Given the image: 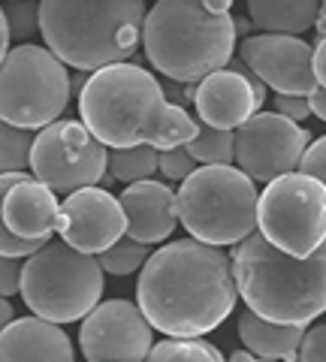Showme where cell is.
Instances as JSON below:
<instances>
[{
  "mask_svg": "<svg viewBox=\"0 0 326 362\" xmlns=\"http://www.w3.org/2000/svg\"><path fill=\"white\" fill-rule=\"evenodd\" d=\"M30 169L54 194L94 187L109 169V151L82 121H52L33 136Z\"/></svg>",
  "mask_w": 326,
  "mask_h": 362,
  "instance_id": "obj_10",
  "label": "cell"
},
{
  "mask_svg": "<svg viewBox=\"0 0 326 362\" xmlns=\"http://www.w3.org/2000/svg\"><path fill=\"white\" fill-rule=\"evenodd\" d=\"M6 4H9V0H6Z\"/></svg>",
  "mask_w": 326,
  "mask_h": 362,
  "instance_id": "obj_39",
  "label": "cell"
},
{
  "mask_svg": "<svg viewBox=\"0 0 326 362\" xmlns=\"http://www.w3.org/2000/svg\"><path fill=\"white\" fill-rule=\"evenodd\" d=\"M4 13H6L9 37H30V30L40 28V6H33L30 0H9Z\"/></svg>",
  "mask_w": 326,
  "mask_h": 362,
  "instance_id": "obj_27",
  "label": "cell"
},
{
  "mask_svg": "<svg viewBox=\"0 0 326 362\" xmlns=\"http://www.w3.org/2000/svg\"><path fill=\"white\" fill-rule=\"evenodd\" d=\"M263 100H266V85L242 61H235L233 70L223 66V70L199 78L194 106L206 127L239 130L251 115L263 109Z\"/></svg>",
  "mask_w": 326,
  "mask_h": 362,
  "instance_id": "obj_15",
  "label": "cell"
},
{
  "mask_svg": "<svg viewBox=\"0 0 326 362\" xmlns=\"http://www.w3.org/2000/svg\"><path fill=\"white\" fill-rule=\"evenodd\" d=\"M157 169V148L151 145H133V148H112L109 173L118 181H145Z\"/></svg>",
  "mask_w": 326,
  "mask_h": 362,
  "instance_id": "obj_23",
  "label": "cell"
},
{
  "mask_svg": "<svg viewBox=\"0 0 326 362\" xmlns=\"http://www.w3.org/2000/svg\"><path fill=\"white\" fill-rule=\"evenodd\" d=\"M149 257H151L149 245L130 239V235H121L115 245L100 254V266H103V272H109V275H133V272H139L149 263Z\"/></svg>",
  "mask_w": 326,
  "mask_h": 362,
  "instance_id": "obj_25",
  "label": "cell"
},
{
  "mask_svg": "<svg viewBox=\"0 0 326 362\" xmlns=\"http://www.w3.org/2000/svg\"><path fill=\"white\" fill-rule=\"evenodd\" d=\"M275 109L278 115H284L290 121H302L311 115L308 97H299V94H275Z\"/></svg>",
  "mask_w": 326,
  "mask_h": 362,
  "instance_id": "obj_31",
  "label": "cell"
},
{
  "mask_svg": "<svg viewBox=\"0 0 326 362\" xmlns=\"http://www.w3.org/2000/svg\"><path fill=\"white\" fill-rule=\"evenodd\" d=\"M308 103H311V112L318 115L320 121H326V88H314L311 94H308Z\"/></svg>",
  "mask_w": 326,
  "mask_h": 362,
  "instance_id": "obj_34",
  "label": "cell"
},
{
  "mask_svg": "<svg viewBox=\"0 0 326 362\" xmlns=\"http://www.w3.org/2000/svg\"><path fill=\"white\" fill-rule=\"evenodd\" d=\"M121 209L127 218V233L130 239L142 245L163 242L170 239L175 223H178V209H175V194L163 181H133L121 194Z\"/></svg>",
  "mask_w": 326,
  "mask_h": 362,
  "instance_id": "obj_16",
  "label": "cell"
},
{
  "mask_svg": "<svg viewBox=\"0 0 326 362\" xmlns=\"http://www.w3.org/2000/svg\"><path fill=\"white\" fill-rule=\"evenodd\" d=\"M257 187L251 175L233 166L194 169L178 187V221L197 242L235 245L257 230Z\"/></svg>",
  "mask_w": 326,
  "mask_h": 362,
  "instance_id": "obj_6",
  "label": "cell"
},
{
  "mask_svg": "<svg viewBox=\"0 0 326 362\" xmlns=\"http://www.w3.org/2000/svg\"><path fill=\"white\" fill-rule=\"evenodd\" d=\"M299 173L314 175L326 185V136H320L318 142H311L305 148V154H302V160H299Z\"/></svg>",
  "mask_w": 326,
  "mask_h": 362,
  "instance_id": "obj_30",
  "label": "cell"
},
{
  "mask_svg": "<svg viewBox=\"0 0 326 362\" xmlns=\"http://www.w3.org/2000/svg\"><path fill=\"white\" fill-rule=\"evenodd\" d=\"M248 16L263 33H305L318 28L320 0H248Z\"/></svg>",
  "mask_w": 326,
  "mask_h": 362,
  "instance_id": "obj_20",
  "label": "cell"
},
{
  "mask_svg": "<svg viewBox=\"0 0 326 362\" xmlns=\"http://www.w3.org/2000/svg\"><path fill=\"white\" fill-rule=\"evenodd\" d=\"M78 347L88 362H145L154 347L151 323L127 299L100 302L82 320Z\"/></svg>",
  "mask_w": 326,
  "mask_h": 362,
  "instance_id": "obj_12",
  "label": "cell"
},
{
  "mask_svg": "<svg viewBox=\"0 0 326 362\" xmlns=\"http://www.w3.org/2000/svg\"><path fill=\"white\" fill-rule=\"evenodd\" d=\"M308 148V130L278 112H257L235 130V163L251 181H275L296 173Z\"/></svg>",
  "mask_w": 326,
  "mask_h": 362,
  "instance_id": "obj_11",
  "label": "cell"
},
{
  "mask_svg": "<svg viewBox=\"0 0 326 362\" xmlns=\"http://www.w3.org/2000/svg\"><path fill=\"white\" fill-rule=\"evenodd\" d=\"M230 362H278V359H263V356H254L251 350H235L230 356Z\"/></svg>",
  "mask_w": 326,
  "mask_h": 362,
  "instance_id": "obj_37",
  "label": "cell"
},
{
  "mask_svg": "<svg viewBox=\"0 0 326 362\" xmlns=\"http://www.w3.org/2000/svg\"><path fill=\"white\" fill-rule=\"evenodd\" d=\"M6 52H9V25H6V13H4V6H0V64H4Z\"/></svg>",
  "mask_w": 326,
  "mask_h": 362,
  "instance_id": "obj_35",
  "label": "cell"
},
{
  "mask_svg": "<svg viewBox=\"0 0 326 362\" xmlns=\"http://www.w3.org/2000/svg\"><path fill=\"white\" fill-rule=\"evenodd\" d=\"M21 175L25 173H4L0 175V257H30V254H37L42 242H28V239H18V235L9 230L6 221H4V199L9 194V187L16 185V181H21Z\"/></svg>",
  "mask_w": 326,
  "mask_h": 362,
  "instance_id": "obj_26",
  "label": "cell"
},
{
  "mask_svg": "<svg viewBox=\"0 0 326 362\" xmlns=\"http://www.w3.org/2000/svg\"><path fill=\"white\" fill-rule=\"evenodd\" d=\"M157 169H161L163 178H170V181H185L197 169V160L187 154L185 145H178V148L157 151Z\"/></svg>",
  "mask_w": 326,
  "mask_h": 362,
  "instance_id": "obj_28",
  "label": "cell"
},
{
  "mask_svg": "<svg viewBox=\"0 0 326 362\" xmlns=\"http://www.w3.org/2000/svg\"><path fill=\"white\" fill-rule=\"evenodd\" d=\"M239 61L260 78L263 85L275 88L278 94L308 97L318 88L314 78V49L287 33H254L239 45Z\"/></svg>",
  "mask_w": 326,
  "mask_h": 362,
  "instance_id": "obj_13",
  "label": "cell"
},
{
  "mask_svg": "<svg viewBox=\"0 0 326 362\" xmlns=\"http://www.w3.org/2000/svg\"><path fill=\"white\" fill-rule=\"evenodd\" d=\"M13 320H16V311H13V305H9V299H4V296H0V332H4L6 326L13 323Z\"/></svg>",
  "mask_w": 326,
  "mask_h": 362,
  "instance_id": "obj_36",
  "label": "cell"
},
{
  "mask_svg": "<svg viewBox=\"0 0 326 362\" xmlns=\"http://www.w3.org/2000/svg\"><path fill=\"white\" fill-rule=\"evenodd\" d=\"M145 54L173 82H199L223 70L235 49V18L206 0H157L142 25Z\"/></svg>",
  "mask_w": 326,
  "mask_h": 362,
  "instance_id": "obj_5",
  "label": "cell"
},
{
  "mask_svg": "<svg viewBox=\"0 0 326 362\" xmlns=\"http://www.w3.org/2000/svg\"><path fill=\"white\" fill-rule=\"evenodd\" d=\"M103 296V266L64 239L46 242L21 266V299L49 323L85 320Z\"/></svg>",
  "mask_w": 326,
  "mask_h": 362,
  "instance_id": "obj_7",
  "label": "cell"
},
{
  "mask_svg": "<svg viewBox=\"0 0 326 362\" xmlns=\"http://www.w3.org/2000/svg\"><path fill=\"white\" fill-rule=\"evenodd\" d=\"M0 362H76V354L58 323L18 317L0 332Z\"/></svg>",
  "mask_w": 326,
  "mask_h": 362,
  "instance_id": "obj_18",
  "label": "cell"
},
{
  "mask_svg": "<svg viewBox=\"0 0 326 362\" xmlns=\"http://www.w3.org/2000/svg\"><path fill=\"white\" fill-rule=\"evenodd\" d=\"M145 362H227L215 344L202 338H166L149 350Z\"/></svg>",
  "mask_w": 326,
  "mask_h": 362,
  "instance_id": "obj_22",
  "label": "cell"
},
{
  "mask_svg": "<svg viewBox=\"0 0 326 362\" xmlns=\"http://www.w3.org/2000/svg\"><path fill=\"white\" fill-rule=\"evenodd\" d=\"M21 290V266L16 257H0V296L9 299Z\"/></svg>",
  "mask_w": 326,
  "mask_h": 362,
  "instance_id": "obj_32",
  "label": "cell"
},
{
  "mask_svg": "<svg viewBox=\"0 0 326 362\" xmlns=\"http://www.w3.org/2000/svg\"><path fill=\"white\" fill-rule=\"evenodd\" d=\"M30 148H33L30 130L0 121V175L21 173L25 166H30Z\"/></svg>",
  "mask_w": 326,
  "mask_h": 362,
  "instance_id": "obj_24",
  "label": "cell"
},
{
  "mask_svg": "<svg viewBox=\"0 0 326 362\" xmlns=\"http://www.w3.org/2000/svg\"><path fill=\"white\" fill-rule=\"evenodd\" d=\"M233 275L245 305L266 320L305 326L326 311V242L308 257H290L251 233L233 251Z\"/></svg>",
  "mask_w": 326,
  "mask_h": 362,
  "instance_id": "obj_3",
  "label": "cell"
},
{
  "mask_svg": "<svg viewBox=\"0 0 326 362\" xmlns=\"http://www.w3.org/2000/svg\"><path fill=\"white\" fill-rule=\"evenodd\" d=\"M185 148L197 163L230 166L235 160V133L218 130V127H199V133L185 145Z\"/></svg>",
  "mask_w": 326,
  "mask_h": 362,
  "instance_id": "obj_21",
  "label": "cell"
},
{
  "mask_svg": "<svg viewBox=\"0 0 326 362\" xmlns=\"http://www.w3.org/2000/svg\"><path fill=\"white\" fill-rule=\"evenodd\" d=\"M4 221L18 239L46 245L52 233H58L61 202L54 197V190H49L42 181L21 175V181L9 187L4 199Z\"/></svg>",
  "mask_w": 326,
  "mask_h": 362,
  "instance_id": "obj_17",
  "label": "cell"
},
{
  "mask_svg": "<svg viewBox=\"0 0 326 362\" xmlns=\"http://www.w3.org/2000/svg\"><path fill=\"white\" fill-rule=\"evenodd\" d=\"M314 78L320 88H326V33L314 45Z\"/></svg>",
  "mask_w": 326,
  "mask_h": 362,
  "instance_id": "obj_33",
  "label": "cell"
},
{
  "mask_svg": "<svg viewBox=\"0 0 326 362\" xmlns=\"http://www.w3.org/2000/svg\"><path fill=\"white\" fill-rule=\"evenodd\" d=\"M70 100L66 64L42 45L9 49L0 64V121L42 130L61 118Z\"/></svg>",
  "mask_w": 326,
  "mask_h": 362,
  "instance_id": "obj_8",
  "label": "cell"
},
{
  "mask_svg": "<svg viewBox=\"0 0 326 362\" xmlns=\"http://www.w3.org/2000/svg\"><path fill=\"white\" fill-rule=\"evenodd\" d=\"M299 362H326V323L305 329L299 344Z\"/></svg>",
  "mask_w": 326,
  "mask_h": 362,
  "instance_id": "obj_29",
  "label": "cell"
},
{
  "mask_svg": "<svg viewBox=\"0 0 326 362\" xmlns=\"http://www.w3.org/2000/svg\"><path fill=\"white\" fill-rule=\"evenodd\" d=\"M145 16V0H40V33L58 61L97 73L139 49Z\"/></svg>",
  "mask_w": 326,
  "mask_h": 362,
  "instance_id": "obj_4",
  "label": "cell"
},
{
  "mask_svg": "<svg viewBox=\"0 0 326 362\" xmlns=\"http://www.w3.org/2000/svg\"><path fill=\"white\" fill-rule=\"evenodd\" d=\"M82 124L109 148L151 145L157 151L187 145L199 124L166 100L157 78L136 64H112L88 76L78 90Z\"/></svg>",
  "mask_w": 326,
  "mask_h": 362,
  "instance_id": "obj_2",
  "label": "cell"
},
{
  "mask_svg": "<svg viewBox=\"0 0 326 362\" xmlns=\"http://www.w3.org/2000/svg\"><path fill=\"white\" fill-rule=\"evenodd\" d=\"M257 223L266 242L290 257H308L326 242V185L305 173L269 181L257 202Z\"/></svg>",
  "mask_w": 326,
  "mask_h": 362,
  "instance_id": "obj_9",
  "label": "cell"
},
{
  "mask_svg": "<svg viewBox=\"0 0 326 362\" xmlns=\"http://www.w3.org/2000/svg\"><path fill=\"white\" fill-rule=\"evenodd\" d=\"M318 30H320V37L326 33V0H320V18H318Z\"/></svg>",
  "mask_w": 326,
  "mask_h": 362,
  "instance_id": "obj_38",
  "label": "cell"
},
{
  "mask_svg": "<svg viewBox=\"0 0 326 362\" xmlns=\"http://www.w3.org/2000/svg\"><path fill=\"white\" fill-rule=\"evenodd\" d=\"M61 239L76 247L78 254H103L127 233V218L121 209V199H115L109 190L82 187L66 197L61 206L58 221Z\"/></svg>",
  "mask_w": 326,
  "mask_h": 362,
  "instance_id": "obj_14",
  "label": "cell"
},
{
  "mask_svg": "<svg viewBox=\"0 0 326 362\" xmlns=\"http://www.w3.org/2000/svg\"><path fill=\"white\" fill-rule=\"evenodd\" d=\"M239 338L254 356L278 359V362H299V344L305 338V326L275 323L245 308L239 314Z\"/></svg>",
  "mask_w": 326,
  "mask_h": 362,
  "instance_id": "obj_19",
  "label": "cell"
},
{
  "mask_svg": "<svg viewBox=\"0 0 326 362\" xmlns=\"http://www.w3.org/2000/svg\"><path fill=\"white\" fill-rule=\"evenodd\" d=\"M233 257L221 247L178 239L151 251L139 272L136 302L151 329L170 338H199L235 308Z\"/></svg>",
  "mask_w": 326,
  "mask_h": 362,
  "instance_id": "obj_1",
  "label": "cell"
}]
</instances>
